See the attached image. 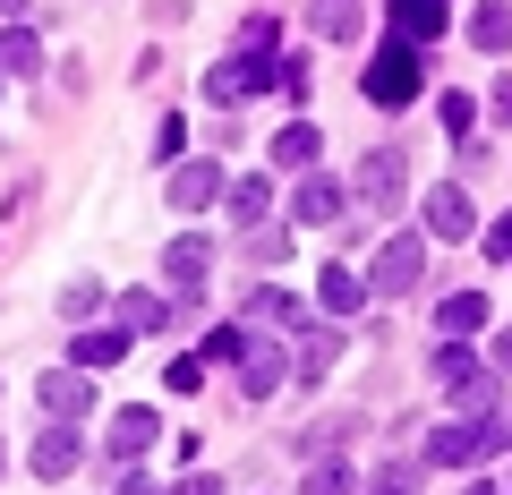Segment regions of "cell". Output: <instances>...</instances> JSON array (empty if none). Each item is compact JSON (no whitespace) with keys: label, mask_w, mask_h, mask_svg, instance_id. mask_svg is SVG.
<instances>
[{"label":"cell","mask_w":512,"mask_h":495,"mask_svg":"<svg viewBox=\"0 0 512 495\" xmlns=\"http://www.w3.org/2000/svg\"><path fill=\"white\" fill-rule=\"evenodd\" d=\"M478 367H487V359H478L470 342H436V359H427V376H436V385H470Z\"/></svg>","instance_id":"24"},{"label":"cell","mask_w":512,"mask_h":495,"mask_svg":"<svg viewBox=\"0 0 512 495\" xmlns=\"http://www.w3.org/2000/svg\"><path fill=\"white\" fill-rule=\"evenodd\" d=\"M487 325H495V299H487V291H453V299L436 308V333H444V342H478Z\"/></svg>","instance_id":"14"},{"label":"cell","mask_w":512,"mask_h":495,"mask_svg":"<svg viewBox=\"0 0 512 495\" xmlns=\"http://www.w3.org/2000/svg\"><path fill=\"white\" fill-rule=\"evenodd\" d=\"M0 77H43V35L35 26H0Z\"/></svg>","instance_id":"21"},{"label":"cell","mask_w":512,"mask_h":495,"mask_svg":"<svg viewBox=\"0 0 512 495\" xmlns=\"http://www.w3.org/2000/svg\"><path fill=\"white\" fill-rule=\"evenodd\" d=\"M0 470H9V444H0Z\"/></svg>","instance_id":"42"},{"label":"cell","mask_w":512,"mask_h":495,"mask_svg":"<svg viewBox=\"0 0 512 495\" xmlns=\"http://www.w3.org/2000/svg\"><path fill=\"white\" fill-rule=\"evenodd\" d=\"M436 120H444V137H478V94H436Z\"/></svg>","instance_id":"27"},{"label":"cell","mask_w":512,"mask_h":495,"mask_svg":"<svg viewBox=\"0 0 512 495\" xmlns=\"http://www.w3.org/2000/svg\"><path fill=\"white\" fill-rule=\"evenodd\" d=\"M171 495H222V478H214V470H188V478H180Z\"/></svg>","instance_id":"37"},{"label":"cell","mask_w":512,"mask_h":495,"mask_svg":"<svg viewBox=\"0 0 512 495\" xmlns=\"http://www.w3.org/2000/svg\"><path fill=\"white\" fill-rule=\"evenodd\" d=\"M154 436H163V410H154V402H128V410H111V427H103V453L120 461V470H137V461L154 453Z\"/></svg>","instance_id":"5"},{"label":"cell","mask_w":512,"mask_h":495,"mask_svg":"<svg viewBox=\"0 0 512 495\" xmlns=\"http://www.w3.org/2000/svg\"><path fill=\"white\" fill-rule=\"evenodd\" d=\"M94 308H111V291L94 274H77L69 291H60V325H94Z\"/></svg>","instance_id":"25"},{"label":"cell","mask_w":512,"mask_h":495,"mask_svg":"<svg viewBox=\"0 0 512 495\" xmlns=\"http://www.w3.org/2000/svg\"><path fill=\"white\" fill-rule=\"evenodd\" d=\"M419 231H427V239H470V231H478L470 188H461V180H436V188L419 197Z\"/></svg>","instance_id":"7"},{"label":"cell","mask_w":512,"mask_h":495,"mask_svg":"<svg viewBox=\"0 0 512 495\" xmlns=\"http://www.w3.org/2000/svg\"><path fill=\"white\" fill-rule=\"evenodd\" d=\"M316 308H325V316H333V325H350V316H359V308H367V274H350V265H342V257H333V265H325V274H316Z\"/></svg>","instance_id":"13"},{"label":"cell","mask_w":512,"mask_h":495,"mask_svg":"<svg viewBox=\"0 0 512 495\" xmlns=\"http://www.w3.org/2000/svg\"><path fill=\"white\" fill-rule=\"evenodd\" d=\"M77 461H86V436H77L69 419H43V436H35V453H26V470L60 487V478H77Z\"/></svg>","instance_id":"8"},{"label":"cell","mask_w":512,"mask_h":495,"mask_svg":"<svg viewBox=\"0 0 512 495\" xmlns=\"http://www.w3.org/2000/svg\"><path fill=\"white\" fill-rule=\"evenodd\" d=\"M495 402H504V385H495V376H487V367H478V376H470V385H453V419H495Z\"/></svg>","instance_id":"23"},{"label":"cell","mask_w":512,"mask_h":495,"mask_svg":"<svg viewBox=\"0 0 512 495\" xmlns=\"http://www.w3.org/2000/svg\"><path fill=\"white\" fill-rule=\"evenodd\" d=\"M342 214H350V188L325 180V171H299V188H291V222L325 231V222H342Z\"/></svg>","instance_id":"9"},{"label":"cell","mask_w":512,"mask_h":495,"mask_svg":"<svg viewBox=\"0 0 512 495\" xmlns=\"http://www.w3.org/2000/svg\"><path fill=\"white\" fill-rule=\"evenodd\" d=\"M487 257H495V265H512V214H495V222H487Z\"/></svg>","instance_id":"35"},{"label":"cell","mask_w":512,"mask_h":495,"mask_svg":"<svg viewBox=\"0 0 512 495\" xmlns=\"http://www.w3.org/2000/svg\"><path fill=\"white\" fill-rule=\"evenodd\" d=\"M94 410V385H86V367H52V376H43V419H86Z\"/></svg>","instance_id":"15"},{"label":"cell","mask_w":512,"mask_h":495,"mask_svg":"<svg viewBox=\"0 0 512 495\" xmlns=\"http://www.w3.org/2000/svg\"><path fill=\"white\" fill-rule=\"evenodd\" d=\"M470 495H495V487H487V478H470Z\"/></svg>","instance_id":"41"},{"label":"cell","mask_w":512,"mask_h":495,"mask_svg":"<svg viewBox=\"0 0 512 495\" xmlns=\"http://www.w3.org/2000/svg\"><path fill=\"white\" fill-rule=\"evenodd\" d=\"M120 495H171V487H154L146 470H128V478H120Z\"/></svg>","instance_id":"38"},{"label":"cell","mask_w":512,"mask_h":495,"mask_svg":"<svg viewBox=\"0 0 512 495\" xmlns=\"http://www.w3.org/2000/svg\"><path fill=\"white\" fill-rule=\"evenodd\" d=\"M222 214H231V231H265V214H274V180H231V188H222Z\"/></svg>","instance_id":"17"},{"label":"cell","mask_w":512,"mask_h":495,"mask_svg":"<svg viewBox=\"0 0 512 495\" xmlns=\"http://www.w3.org/2000/svg\"><path fill=\"white\" fill-rule=\"evenodd\" d=\"M504 427H512V419H504Z\"/></svg>","instance_id":"45"},{"label":"cell","mask_w":512,"mask_h":495,"mask_svg":"<svg viewBox=\"0 0 512 495\" xmlns=\"http://www.w3.org/2000/svg\"><path fill=\"white\" fill-rule=\"evenodd\" d=\"M248 257L256 265H282V257H291V231H282V222H274V231H248Z\"/></svg>","instance_id":"33"},{"label":"cell","mask_w":512,"mask_h":495,"mask_svg":"<svg viewBox=\"0 0 512 495\" xmlns=\"http://www.w3.org/2000/svg\"><path fill=\"white\" fill-rule=\"evenodd\" d=\"M393 197H402V154L384 146V154L359 163V197H350V205H393Z\"/></svg>","instance_id":"20"},{"label":"cell","mask_w":512,"mask_h":495,"mask_svg":"<svg viewBox=\"0 0 512 495\" xmlns=\"http://www.w3.org/2000/svg\"><path fill=\"white\" fill-rule=\"evenodd\" d=\"M282 385H291V350H282V333H274V342L248 333V350H239V393H248V402H274Z\"/></svg>","instance_id":"6"},{"label":"cell","mask_w":512,"mask_h":495,"mask_svg":"<svg viewBox=\"0 0 512 495\" xmlns=\"http://www.w3.org/2000/svg\"><path fill=\"white\" fill-rule=\"evenodd\" d=\"M495 367H512V333H495Z\"/></svg>","instance_id":"40"},{"label":"cell","mask_w":512,"mask_h":495,"mask_svg":"<svg viewBox=\"0 0 512 495\" xmlns=\"http://www.w3.org/2000/svg\"><path fill=\"white\" fill-rule=\"evenodd\" d=\"M470 43H478L487 60L512 52V0H478V9H470Z\"/></svg>","instance_id":"22"},{"label":"cell","mask_w":512,"mask_h":495,"mask_svg":"<svg viewBox=\"0 0 512 495\" xmlns=\"http://www.w3.org/2000/svg\"><path fill=\"white\" fill-rule=\"evenodd\" d=\"M163 385H171V393H205V359H197V350H180V359H171V376H163Z\"/></svg>","instance_id":"34"},{"label":"cell","mask_w":512,"mask_h":495,"mask_svg":"<svg viewBox=\"0 0 512 495\" xmlns=\"http://www.w3.org/2000/svg\"><path fill=\"white\" fill-rule=\"evenodd\" d=\"M248 333H291V325H308V308H299V291H282V282H256L248 291Z\"/></svg>","instance_id":"11"},{"label":"cell","mask_w":512,"mask_h":495,"mask_svg":"<svg viewBox=\"0 0 512 495\" xmlns=\"http://www.w3.org/2000/svg\"><path fill=\"white\" fill-rule=\"evenodd\" d=\"M128 359V333L120 325H77L69 333V367H86V376H94V367H120Z\"/></svg>","instance_id":"16"},{"label":"cell","mask_w":512,"mask_h":495,"mask_svg":"<svg viewBox=\"0 0 512 495\" xmlns=\"http://www.w3.org/2000/svg\"><path fill=\"white\" fill-rule=\"evenodd\" d=\"M239 94H248L239 60H214V69H205V103H239Z\"/></svg>","instance_id":"31"},{"label":"cell","mask_w":512,"mask_h":495,"mask_svg":"<svg viewBox=\"0 0 512 495\" xmlns=\"http://www.w3.org/2000/svg\"><path fill=\"white\" fill-rule=\"evenodd\" d=\"M111 325L137 342V333H171L180 316H171V299H163V291H111Z\"/></svg>","instance_id":"10"},{"label":"cell","mask_w":512,"mask_h":495,"mask_svg":"<svg viewBox=\"0 0 512 495\" xmlns=\"http://www.w3.org/2000/svg\"><path fill=\"white\" fill-rule=\"evenodd\" d=\"M222 163L214 154H180V163H171V180H163V197H171V214H214L222 205Z\"/></svg>","instance_id":"4"},{"label":"cell","mask_w":512,"mask_h":495,"mask_svg":"<svg viewBox=\"0 0 512 495\" xmlns=\"http://www.w3.org/2000/svg\"><path fill=\"white\" fill-rule=\"evenodd\" d=\"M487 120H495V129H512V77H495V94H487Z\"/></svg>","instance_id":"36"},{"label":"cell","mask_w":512,"mask_h":495,"mask_svg":"<svg viewBox=\"0 0 512 495\" xmlns=\"http://www.w3.org/2000/svg\"><path fill=\"white\" fill-rule=\"evenodd\" d=\"M419 487H427V461H410V453H393L376 478H367V495H419Z\"/></svg>","instance_id":"26"},{"label":"cell","mask_w":512,"mask_h":495,"mask_svg":"<svg viewBox=\"0 0 512 495\" xmlns=\"http://www.w3.org/2000/svg\"><path fill=\"white\" fill-rule=\"evenodd\" d=\"M316 35H325V43H350V35H359V9H350V0H316Z\"/></svg>","instance_id":"30"},{"label":"cell","mask_w":512,"mask_h":495,"mask_svg":"<svg viewBox=\"0 0 512 495\" xmlns=\"http://www.w3.org/2000/svg\"><path fill=\"white\" fill-rule=\"evenodd\" d=\"M0 86H9V77H0Z\"/></svg>","instance_id":"43"},{"label":"cell","mask_w":512,"mask_h":495,"mask_svg":"<svg viewBox=\"0 0 512 495\" xmlns=\"http://www.w3.org/2000/svg\"><path fill=\"white\" fill-rule=\"evenodd\" d=\"M359 94H367L376 111H410V103L427 94V52H410V43H384V52L359 69Z\"/></svg>","instance_id":"1"},{"label":"cell","mask_w":512,"mask_h":495,"mask_svg":"<svg viewBox=\"0 0 512 495\" xmlns=\"http://www.w3.org/2000/svg\"><path fill=\"white\" fill-rule=\"evenodd\" d=\"M299 495H359V470H350V461H316Z\"/></svg>","instance_id":"29"},{"label":"cell","mask_w":512,"mask_h":495,"mask_svg":"<svg viewBox=\"0 0 512 495\" xmlns=\"http://www.w3.org/2000/svg\"><path fill=\"white\" fill-rule=\"evenodd\" d=\"M316 154H325V129H316V120L274 129V171H316Z\"/></svg>","instance_id":"19"},{"label":"cell","mask_w":512,"mask_h":495,"mask_svg":"<svg viewBox=\"0 0 512 495\" xmlns=\"http://www.w3.org/2000/svg\"><path fill=\"white\" fill-rule=\"evenodd\" d=\"M436 9H444V0H436Z\"/></svg>","instance_id":"44"},{"label":"cell","mask_w":512,"mask_h":495,"mask_svg":"<svg viewBox=\"0 0 512 495\" xmlns=\"http://www.w3.org/2000/svg\"><path fill=\"white\" fill-rule=\"evenodd\" d=\"M163 282H171V316H205V282H214V248H205V231H180L163 248Z\"/></svg>","instance_id":"2"},{"label":"cell","mask_w":512,"mask_h":495,"mask_svg":"<svg viewBox=\"0 0 512 495\" xmlns=\"http://www.w3.org/2000/svg\"><path fill=\"white\" fill-rule=\"evenodd\" d=\"M26 18V0H0V26H18Z\"/></svg>","instance_id":"39"},{"label":"cell","mask_w":512,"mask_h":495,"mask_svg":"<svg viewBox=\"0 0 512 495\" xmlns=\"http://www.w3.org/2000/svg\"><path fill=\"white\" fill-rule=\"evenodd\" d=\"M384 26H393V43H410V52L444 43V9L436 0H384Z\"/></svg>","instance_id":"12"},{"label":"cell","mask_w":512,"mask_h":495,"mask_svg":"<svg viewBox=\"0 0 512 495\" xmlns=\"http://www.w3.org/2000/svg\"><path fill=\"white\" fill-rule=\"evenodd\" d=\"M180 146H188V120H180V111H163V129H154V163H180Z\"/></svg>","instance_id":"32"},{"label":"cell","mask_w":512,"mask_h":495,"mask_svg":"<svg viewBox=\"0 0 512 495\" xmlns=\"http://www.w3.org/2000/svg\"><path fill=\"white\" fill-rule=\"evenodd\" d=\"M239 350H248V325H214V333L197 342V359H205V367H239Z\"/></svg>","instance_id":"28"},{"label":"cell","mask_w":512,"mask_h":495,"mask_svg":"<svg viewBox=\"0 0 512 495\" xmlns=\"http://www.w3.org/2000/svg\"><path fill=\"white\" fill-rule=\"evenodd\" d=\"M419 274H427V239H419V231H393V239L376 248V265H367V299L419 291Z\"/></svg>","instance_id":"3"},{"label":"cell","mask_w":512,"mask_h":495,"mask_svg":"<svg viewBox=\"0 0 512 495\" xmlns=\"http://www.w3.org/2000/svg\"><path fill=\"white\" fill-rule=\"evenodd\" d=\"M333 350H342V325L325 316V325H308V333H299V350H291V376H299V385H316V376L333 367Z\"/></svg>","instance_id":"18"}]
</instances>
